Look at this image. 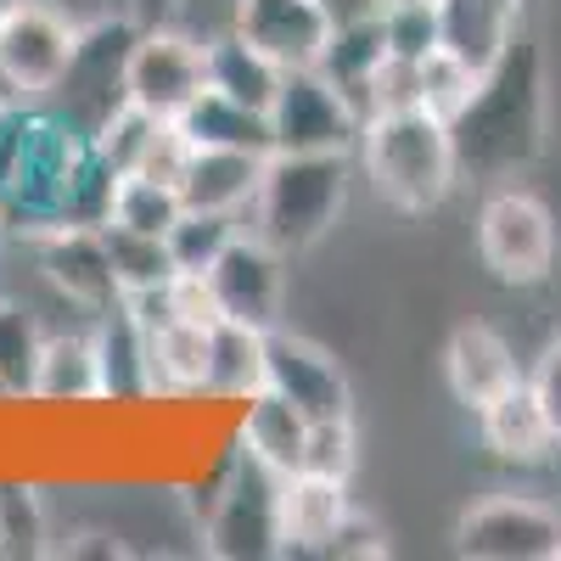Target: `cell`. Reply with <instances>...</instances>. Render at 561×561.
<instances>
[{
	"label": "cell",
	"instance_id": "1",
	"mask_svg": "<svg viewBox=\"0 0 561 561\" xmlns=\"http://www.w3.org/2000/svg\"><path fill=\"white\" fill-rule=\"evenodd\" d=\"M460 180L505 185L528 174L550 147V62L545 45L517 28L511 45L483 68L472 102L449 118Z\"/></svg>",
	"mask_w": 561,
	"mask_h": 561
},
{
	"label": "cell",
	"instance_id": "2",
	"mask_svg": "<svg viewBox=\"0 0 561 561\" xmlns=\"http://www.w3.org/2000/svg\"><path fill=\"white\" fill-rule=\"evenodd\" d=\"M359 163L365 180L393 214H438L460 180L455 163V135L449 118L427 107H393V113H370L359 124Z\"/></svg>",
	"mask_w": 561,
	"mask_h": 561
},
{
	"label": "cell",
	"instance_id": "3",
	"mask_svg": "<svg viewBox=\"0 0 561 561\" xmlns=\"http://www.w3.org/2000/svg\"><path fill=\"white\" fill-rule=\"evenodd\" d=\"M343 203H348V152H270L259 197L248 208V230L293 259L320 237H332Z\"/></svg>",
	"mask_w": 561,
	"mask_h": 561
},
{
	"label": "cell",
	"instance_id": "4",
	"mask_svg": "<svg viewBox=\"0 0 561 561\" xmlns=\"http://www.w3.org/2000/svg\"><path fill=\"white\" fill-rule=\"evenodd\" d=\"M472 242L494 287L528 293V287H550L556 259H561V225L539 192L505 180V185H489V197L478 203Z\"/></svg>",
	"mask_w": 561,
	"mask_h": 561
},
{
	"label": "cell",
	"instance_id": "5",
	"mask_svg": "<svg viewBox=\"0 0 561 561\" xmlns=\"http://www.w3.org/2000/svg\"><path fill=\"white\" fill-rule=\"evenodd\" d=\"M455 550L472 561H561V505L500 489L455 517Z\"/></svg>",
	"mask_w": 561,
	"mask_h": 561
},
{
	"label": "cell",
	"instance_id": "6",
	"mask_svg": "<svg viewBox=\"0 0 561 561\" xmlns=\"http://www.w3.org/2000/svg\"><path fill=\"white\" fill-rule=\"evenodd\" d=\"M140 23L129 12L118 18H90L79 23V45H73V62L57 84V96L45 107H57L68 124H79L84 135H96L129 96H124V68H129V45H135Z\"/></svg>",
	"mask_w": 561,
	"mask_h": 561
},
{
	"label": "cell",
	"instance_id": "7",
	"mask_svg": "<svg viewBox=\"0 0 561 561\" xmlns=\"http://www.w3.org/2000/svg\"><path fill=\"white\" fill-rule=\"evenodd\" d=\"M73 45H79V18H68L51 0H12V12L0 18V73L18 90V102L45 107L57 96Z\"/></svg>",
	"mask_w": 561,
	"mask_h": 561
},
{
	"label": "cell",
	"instance_id": "8",
	"mask_svg": "<svg viewBox=\"0 0 561 561\" xmlns=\"http://www.w3.org/2000/svg\"><path fill=\"white\" fill-rule=\"evenodd\" d=\"M275 472L237 449L230 478L214 500V511L197 523V539L219 561H270L280 556V511H275Z\"/></svg>",
	"mask_w": 561,
	"mask_h": 561
},
{
	"label": "cell",
	"instance_id": "9",
	"mask_svg": "<svg viewBox=\"0 0 561 561\" xmlns=\"http://www.w3.org/2000/svg\"><path fill=\"white\" fill-rule=\"evenodd\" d=\"M208 90V45L174 23L140 28L129 45L124 68V96L158 118H180Z\"/></svg>",
	"mask_w": 561,
	"mask_h": 561
},
{
	"label": "cell",
	"instance_id": "10",
	"mask_svg": "<svg viewBox=\"0 0 561 561\" xmlns=\"http://www.w3.org/2000/svg\"><path fill=\"white\" fill-rule=\"evenodd\" d=\"M359 124V107L320 68H293L270 107L275 152H354Z\"/></svg>",
	"mask_w": 561,
	"mask_h": 561
},
{
	"label": "cell",
	"instance_id": "11",
	"mask_svg": "<svg viewBox=\"0 0 561 561\" xmlns=\"http://www.w3.org/2000/svg\"><path fill=\"white\" fill-rule=\"evenodd\" d=\"M28 248H34L39 280L84 320L124 304V287L113 275V259H107V242L96 225H45L28 237Z\"/></svg>",
	"mask_w": 561,
	"mask_h": 561
},
{
	"label": "cell",
	"instance_id": "12",
	"mask_svg": "<svg viewBox=\"0 0 561 561\" xmlns=\"http://www.w3.org/2000/svg\"><path fill=\"white\" fill-rule=\"evenodd\" d=\"M208 287H214L225 320L253 325V332H275L280 314H287V253H275L264 237L242 230V237L214 259Z\"/></svg>",
	"mask_w": 561,
	"mask_h": 561
},
{
	"label": "cell",
	"instance_id": "13",
	"mask_svg": "<svg viewBox=\"0 0 561 561\" xmlns=\"http://www.w3.org/2000/svg\"><path fill=\"white\" fill-rule=\"evenodd\" d=\"M270 393L293 399L309 421H332V415H354V388H348V370L332 348H320L287 325L270 332Z\"/></svg>",
	"mask_w": 561,
	"mask_h": 561
},
{
	"label": "cell",
	"instance_id": "14",
	"mask_svg": "<svg viewBox=\"0 0 561 561\" xmlns=\"http://www.w3.org/2000/svg\"><path fill=\"white\" fill-rule=\"evenodd\" d=\"M332 7L325 0H237V34L253 39L280 68H320L332 45Z\"/></svg>",
	"mask_w": 561,
	"mask_h": 561
},
{
	"label": "cell",
	"instance_id": "15",
	"mask_svg": "<svg viewBox=\"0 0 561 561\" xmlns=\"http://www.w3.org/2000/svg\"><path fill=\"white\" fill-rule=\"evenodd\" d=\"M523 377L528 370H523L517 348H511V337L494 332L489 320H460L449 332V343H444V388H449V399L460 410L478 415L483 404H494L505 388H517Z\"/></svg>",
	"mask_w": 561,
	"mask_h": 561
},
{
	"label": "cell",
	"instance_id": "16",
	"mask_svg": "<svg viewBox=\"0 0 561 561\" xmlns=\"http://www.w3.org/2000/svg\"><path fill=\"white\" fill-rule=\"evenodd\" d=\"M478 438L500 466H550L561 455V427L550 421V410L539 404L534 382L523 377L517 388H505L494 404H483L478 415Z\"/></svg>",
	"mask_w": 561,
	"mask_h": 561
},
{
	"label": "cell",
	"instance_id": "17",
	"mask_svg": "<svg viewBox=\"0 0 561 561\" xmlns=\"http://www.w3.org/2000/svg\"><path fill=\"white\" fill-rule=\"evenodd\" d=\"M275 511H280V556H325L332 534L354 511V494L348 478L293 472L275 483Z\"/></svg>",
	"mask_w": 561,
	"mask_h": 561
},
{
	"label": "cell",
	"instance_id": "18",
	"mask_svg": "<svg viewBox=\"0 0 561 561\" xmlns=\"http://www.w3.org/2000/svg\"><path fill=\"white\" fill-rule=\"evenodd\" d=\"M264 180V152H237V147H192L180 174V197L185 208L203 214H237L248 225V208L259 197Z\"/></svg>",
	"mask_w": 561,
	"mask_h": 561
},
{
	"label": "cell",
	"instance_id": "19",
	"mask_svg": "<svg viewBox=\"0 0 561 561\" xmlns=\"http://www.w3.org/2000/svg\"><path fill=\"white\" fill-rule=\"evenodd\" d=\"M237 449L248 460H259L264 472L275 478H293L304 472V449H309V415L280 399V393H253L242 410H237Z\"/></svg>",
	"mask_w": 561,
	"mask_h": 561
},
{
	"label": "cell",
	"instance_id": "20",
	"mask_svg": "<svg viewBox=\"0 0 561 561\" xmlns=\"http://www.w3.org/2000/svg\"><path fill=\"white\" fill-rule=\"evenodd\" d=\"M90 337H96V365H102V399H147L152 393L147 325L135 320L129 304L90 314Z\"/></svg>",
	"mask_w": 561,
	"mask_h": 561
},
{
	"label": "cell",
	"instance_id": "21",
	"mask_svg": "<svg viewBox=\"0 0 561 561\" xmlns=\"http://www.w3.org/2000/svg\"><path fill=\"white\" fill-rule=\"evenodd\" d=\"M34 399L45 404H84L102 399V365H96V337H90V320L68 325V332H45L39 348V370H34Z\"/></svg>",
	"mask_w": 561,
	"mask_h": 561
},
{
	"label": "cell",
	"instance_id": "22",
	"mask_svg": "<svg viewBox=\"0 0 561 561\" xmlns=\"http://www.w3.org/2000/svg\"><path fill=\"white\" fill-rule=\"evenodd\" d=\"M280 79H287V68H280L275 57H264L253 39H242L237 28L208 39V90H219V96L242 102L253 113H270L275 107V90Z\"/></svg>",
	"mask_w": 561,
	"mask_h": 561
},
{
	"label": "cell",
	"instance_id": "23",
	"mask_svg": "<svg viewBox=\"0 0 561 561\" xmlns=\"http://www.w3.org/2000/svg\"><path fill=\"white\" fill-rule=\"evenodd\" d=\"M264 382H270V332L219 320L208 337V393L248 404L253 393H264Z\"/></svg>",
	"mask_w": 561,
	"mask_h": 561
},
{
	"label": "cell",
	"instance_id": "24",
	"mask_svg": "<svg viewBox=\"0 0 561 561\" xmlns=\"http://www.w3.org/2000/svg\"><path fill=\"white\" fill-rule=\"evenodd\" d=\"M208 337L214 325L163 320L147 332V365L152 393H208Z\"/></svg>",
	"mask_w": 561,
	"mask_h": 561
},
{
	"label": "cell",
	"instance_id": "25",
	"mask_svg": "<svg viewBox=\"0 0 561 561\" xmlns=\"http://www.w3.org/2000/svg\"><path fill=\"white\" fill-rule=\"evenodd\" d=\"M180 129L192 135V147H237V152H275V129L270 113H253L242 102L219 96V90H203V96L180 113Z\"/></svg>",
	"mask_w": 561,
	"mask_h": 561
},
{
	"label": "cell",
	"instance_id": "26",
	"mask_svg": "<svg viewBox=\"0 0 561 561\" xmlns=\"http://www.w3.org/2000/svg\"><path fill=\"white\" fill-rule=\"evenodd\" d=\"M517 28L523 23L505 18L500 7H489V0H438V45L455 51L460 62H472L478 73L505 51Z\"/></svg>",
	"mask_w": 561,
	"mask_h": 561
},
{
	"label": "cell",
	"instance_id": "27",
	"mask_svg": "<svg viewBox=\"0 0 561 561\" xmlns=\"http://www.w3.org/2000/svg\"><path fill=\"white\" fill-rule=\"evenodd\" d=\"M51 511L39 500V478L28 472H0V545L7 561H39L51 556Z\"/></svg>",
	"mask_w": 561,
	"mask_h": 561
},
{
	"label": "cell",
	"instance_id": "28",
	"mask_svg": "<svg viewBox=\"0 0 561 561\" xmlns=\"http://www.w3.org/2000/svg\"><path fill=\"white\" fill-rule=\"evenodd\" d=\"M102 242H107V259H113V275L124 298L129 293H152L174 275V259H169V237H152V230H129V225H102Z\"/></svg>",
	"mask_w": 561,
	"mask_h": 561
},
{
	"label": "cell",
	"instance_id": "29",
	"mask_svg": "<svg viewBox=\"0 0 561 561\" xmlns=\"http://www.w3.org/2000/svg\"><path fill=\"white\" fill-rule=\"evenodd\" d=\"M180 214H185V197H180V185H174V180L118 174L113 219H107V225H129V230H152V237H169Z\"/></svg>",
	"mask_w": 561,
	"mask_h": 561
},
{
	"label": "cell",
	"instance_id": "30",
	"mask_svg": "<svg viewBox=\"0 0 561 561\" xmlns=\"http://www.w3.org/2000/svg\"><path fill=\"white\" fill-rule=\"evenodd\" d=\"M242 219L237 214H203V208H185L180 219H174V230H169V259H174V270H192V275H208L214 270V259L242 237Z\"/></svg>",
	"mask_w": 561,
	"mask_h": 561
},
{
	"label": "cell",
	"instance_id": "31",
	"mask_svg": "<svg viewBox=\"0 0 561 561\" xmlns=\"http://www.w3.org/2000/svg\"><path fill=\"white\" fill-rule=\"evenodd\" d=\"M39 348H45V325L34 320V309H23L18 298H0V388L28 393L39 370Z\"/></svg>",
	"mask_w": 561,
	"mask_h": 561
},
{
	"label": "cell",
	"instance_id": "32",
	"mask_svg": "<svg viewBox=\"0 0 561 561\" xmlns=\"http://www.w3.org/2000/svg\"><path fill=\"white\" fill-rule=\"evenodd\" d=\"M377 23H382V51L388 57L421 62L427 51H438V0H382Z\"/></svg>",
	"mask_w": 561,
	"mask_h": 561
},
{
	"label": "cell",
	"instance_id": "33",
	"mask_svg": "<svg viewBox=\"0 0 561 561\" xmlns=\"http://www.w3.org/2000/svg\"><path fill=\"white\" fill-rule=\"evenodd\" d=\"M478 68L472 62H460L455 51H427L421 57V107L427 113H438V118H455L466 102H472V90H478Z\"/></svg>",
	"mask_w": 561,
	"mask_h": 561
},
{
	"label": "cell",
	"instance_id": "34",
	"mask_svg": "<svg viewBox=\"0 0 561 561\" xmlns=\"http://www.w3.org/2000/svg\"><path fill=\"white\" fill-rule=\"evenodd\" d=\"M163 118L158 113H147V107H135V102H124L96 135H90V147H96L118 174H135L140 169V158H147V140H152V129H158Z\"/></svg>",
	"mask_w": 561,
	"mask_h": 561
},
{
	"label": "cell",
	"instance_id": "35",
	"mask_svg": "<svg viewBox=\"0 0 561 561\" xmlns=\"http://www.w3.org/2000/svg\"><path fill=\"white\" fill-rule=\"evenodd\" d=\"M354 466H359V433H354V415L309 421L304 472H320V478H354Z\"/></svg>",
	"mask_w": 561,
	"mask_h": 561
},
{
	"label": "cell",
	"instance_id": "36",
	"mask_svg": "<svg viewBox=\"0 0 561 561\" xmlns=\"http://www.w3.org/2000/svg\"><path fill=\"white\" fill-rule=\"evenodd\" d=\"M325 556H337V561H377V556H388V534H382L377 517H365V511L354 505L343 517V528L332 534V545H325Z\"/></svg>",
	"mask_w": 561,
	"mask_h": 561
},
{
	"label": "cell",
	"instance_id": "37",
	"mask_svg": "<svg viewBox=\"0 0 561 561\" xmlns=\"http://www.w3.org/2000/svg\"><path fill=\"white\" fill-rule=\"evenodd\" d=\"M51 556H62V561H124L129 545H124V534H113V528L79 523V528H68V534L51 539Z\"/></svg>",
	"mask_w": 561,
	"mask_h": 561
},
{
	"label": "cell",
	"instance_id": "38",
	"mask_svg": "<svg viewBox=\"0 0 561 561\" xmlns=\"http://www.w3.org/2000/svg\"><path fill=\"white\" fill-rule=\"evenodd\" d=\"M528 382H534V393H539V404L550 410V421L561 427V332L545 343V354L534 359V370H528Z\"/></svg>",
	"mask_w": 561,
	"mask_h": 561
},
{
	"label": "cell",
	"instance_id": "39",
	"mask_svg": "<svg viewBox=\"0 0 561 561\" xmlns=\"http://www.w3.org/2000/svg\"><path fill=\"white\" fill-rule=\"evenodd\" d=\"M489 7H500L505 18H517V23L528 18V0H489Z\"/></svg>",
	"mask_w": 561,
	"mask_h": 561
},
{
	"label": "cell",
	"instance_id": "40",
	"mask_svg": "<svg viewBox=\"0 0 561 561\" xmlns=\"http://www.w3.org/2000/svg\"><path fill=\"white\" fill-rule=\"evenodd\" d=\"M12 102H18V90L7 84V73H0V107H12Z\"/></svg>",
	"mask_w": 561,
	"mask_h": 561
},
{
	"label": "cell",
	"instance_id": "41",
	"mask_svg": "<svg viewBox=\"0 0 561 561\" xmlns=\"http://www.w3.org/2000/svg\"><path fill=\"white\" fill-rule=\"evenodd\" d=\"M7 12H12V0H0V18H7Z\"/></svg>",
	"mask_w": 561,
	"mask_h": 561
}]
</instances>
